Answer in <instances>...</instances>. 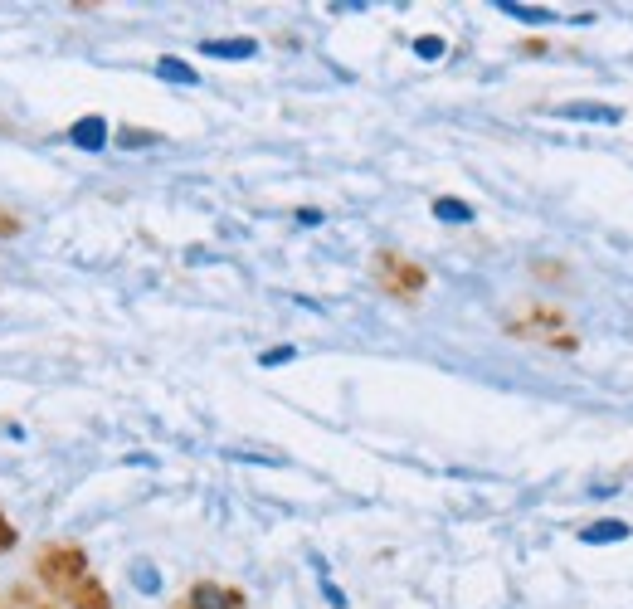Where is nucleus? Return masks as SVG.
I'll list each match as a JSON object with an SVG mask.
<instances>
[{"instance_id": "obj_17", "label": "nucleus", "mask_w": 633, "mask_h": 609, "mask_svg": "<svg viewBox=\"0 0 633 609\" xmlns=\"http://www.w3.org/2000/svg\"><path fill=\"white\" fill-rule=\"evenodd\" d=\"M10 234H20V220H15V215H5V210H0V239H10Z\"/></svg>"}, {"instance_id": "obj_7", "label": "nucleus", "mask_w": 633, "mask_h": 609, "mask_svg": "<svg viewBox=\"0 0 633 609\" xmlns=\"http://www.w3.org/2000/svg\"><path fill=\"white\" fill-rule=\"evenodd\" d=\"M64 600H69V609H112V605H108V590H103L93 575H83V580H78V585L69 590V595H64Z\"/></svg>"}, {"instance_id": "obj_4", "label": "nucleus", "mask_w": 633, "mask_h": 609, "mask_svg": "<svg viewBox=\"0 0 633 609\" xmlns=\"http://www.w3.org/2000/svg\"><path fill=\"white\" fill-rule=\"evenodd\" d=\"M556 117H565V122H599V127H619L624 122V113L609 108V103H560Z\"/></svg>"}, {"instance_id": "obj_16", "label": "nucleus", "mask_w": 633, "mask_h": 609, "mask_svg": "<svg viewBox=\"0 0 633 609\" xmlns=\"http://www.w3.org/2000/svg\"><path fill=\"white\" fill-rule=\"evenodd\" d=\"M322 595H327V605H332V609H346V595L336 590L332 580H322Z\"/></svg>"}, {"instance_id": "obj_11", "label": "nucleus", "mask_w": 633, "mask_h": 609, "mask_svg": "<svg viewBox=\"0 0 633 609\" xmlns=\"http://www.w3.org/2000/svg\"><path fill=\"white\" fill-rule=\"evenodd\" d=\"M156 78H166V83H186V88H195L200 83V74H195V64H186V59H156Z\"/></svg>"}, {"instance_id": "obj_2", "label": "nucleus", "mask_w": 633, "mask_h": 609, "mask_svg": "<svg viewBox=\"0 0 633 609\" xmlns=\"http://www.w3.org/2000/svg\"><path fill=\"white\" fill-rule=\"evenodd\" d=\"M375 273H380V283H385L395 298H414V293L429 283V273L414 264V259L395 254V249H380V254H375Z\"/></svg>"}, {"instance_id": "obj_6", "label": "nucleus", "mask_w": 633, "mask_h": 609, "mask_svg": "<svg viewBox=\"0 0 633 609\" xmlns=\"http://www.w3.org/2000/svg\"><path fill=\"white\" fill-rule=\"evenodd\" d=\"M200 54H210V59H254V54H259V39H249V35L205 39V44H200Z\"/></svg>"}, {"instance_id": "obj_10", "label": "nucleus", "mask_w": 633, "mask_h": 609, "mask_svg": "<svg viewBox=\"0 0 633 609\" xmlns=\"http://www.w3.org/2000/svg\"><path fill=\"white\" fill-rule=\"evenodd\" d=\"M434 220H444V225H468V220H473V205L458 200V195H439V200H434Z\"/></svg>"}, {"instance_id": "obj_3", "label": "nucleus", "mask_w": 633, "mask_h": 609, "mask_svg": "<svg viewBox=\"0 0 633 609\" xmlns=\"http://www.w3.org/2000/svg\"><path fill=\"white\" fill-rule=\"evenodd\" d=\"M190 609H244V595L229 585H215V580H200V585H190Z\"/></svg>"}, {"instance_id": "obj_5", "label": "nucleus", "mask_w": 633, "mask_h": 609, "mask_svg": "<svg viewBox=\"0 0 633 609\" xmlns=\"http://www.w3.org/2000/svg\"><path fill=\"white\" fill-rule=\"evenodd\" d=\"M69 142H74L78 152H103V147H108V122L98 113L78 117L74 127H69Z\"/></svg>"}, {"instance_id": "obj_8", "label": "nucleus", "mask_w": 633, "mask_h": 609, "mask_svg": "<svg viewBox=\"0 0 633 609\" xmlns=\"http://www.w3.org/2000/svg\"><path fill=\"white\" fill-rule=\"evenodd\" d=\"M624 536H629V522H619V517H599L595 527H580L585 546H609V541H624Z\"/></svg>"}, {"instance_id": "obj_14", "label": "nucleus", "mask_w": 633, "mask_h": 609, "mask_svg": "<svg viewBox=\"0 0 633 609\" xmlns=\"http://www.w3.org/2000/svg\"><path fill=\"white\" fill-rule=\"evenodd\" d=\"M132 585H137V590H147V595H156V590H161V571L142 561V566H132Z\"/></svg>"}, {"instance_id": "obj_18", "label": "nucleus", "mask_w": 633, "mask_h": 609, "mask_svg": "<svg viewBox=\"0 0 633 609\" xmlns=\"http://www.w3.org/2000/svg\"><path fill=\"white\" fill-rule=\"evenodd\" d=\"M298 225H322V210H298Z\"/></svg>"}, {"instance_id": "obj_15", "label": "nucleus", "mask_w": 633, "mask_h": 609, "mask_svg": "<svg viewBox=\"0 0 633 609\" xmlns=\"http://www.w3.org/2000/svg\"><path fill=\"white\" fill-rule=\"evenodd\" d=\"M298 356V346H273V351H263L259 366H283V361H293Z\"/></svg>"}, {"instance_id": "obj_13", "label": "nucleus", "mask_w": 633, "mask_h": 609, "mask_svg": "<svg viewBox=\"0 0 633 609\" xmlns=\"http://www.w3.org/2000/svg\"><path fill=\"white\" fill-rule=\"evenodd\" d=\"M444 49H448V44H444V39H439V35H419V39H414V54H419L424 64H434V59H444Z\"/></svg>"}, {"instance_id": "obj_12", "label": "nucleus", "mask_w": 633, "mask_h": 609, "mask_svg": "<svg viewBox=\"0 0 633 609\" xmlns=\"http://www.w3.org/2000/svg\"><path fill=\"white\" fill-rule=\"evenodd\" d=\"M156 142H161V132H147V127H122V132H117V147H127V152L156 147Z\"/></svg>"}, {"instance_id": "obj_19", "label": "nucleus", "mask_w": 633, "mask_h": 609, "mask_svg": "<svg viewBox=\"0 0 633 609\" xmlns=\"http://www.w3.org/2000/svg\"><path fill=\"white\" fill-rule=\"evenodd\" d=\"M10 541H15V532H10V522H5V517H0V551H5V546H10Z\"/></svg>"}, {"instance_id": "obj_1", "label": "nucleus", "mask_w": 633, "mask_h": 609, "mask_svg": "<svg viewBox=\"0 0 633 609\" xmlns=\"http://www.w3.org/2000/svg\"><path fill=\"white\" fill-rule=\"evenodd\" d=\"M83 575H88V556L78 546H44L39 551V580L54 585L59 595H69Z\"/></svg>"}, {"instance_id": "obj_9", "label": "nucleus", "mask_w": 633, "mask_h": 609, "mask_svg": "<svg viewBox=\"0 0 633 609\" xmlns=\"http://www.w3.org/2000/svg\"><path fill=\"white\" fill-rule=\"evenodd\" d=\"M497 10L512 15V20H522V25H551L556 20L551 5H522V0H497Z\"/></svg>"}]
</instances>
